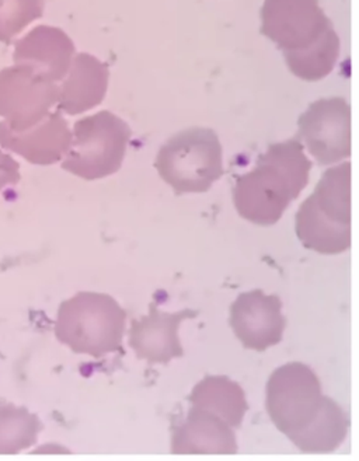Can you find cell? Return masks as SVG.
I'll use <instances>...</instances> for the list:
<instances>
[{
  "label": "cell",
  "mask_w": 359,
  "mask_h": 461,
  "mask_svg": "<svg viewBox=\"0 0 359 461\" xmlns=\"http://www.w3.org/2000/svg\"><path fill=\"white\" fill-rule=\"evenodd\" d=\"M221 140L209 128L194 127L177 132L161 146L156 170L177 195L201 194L224 176Z\"/></svg>",
  "instance_id": "277c9868"
},
{
  "label": "cell",
  "mask_w": 359,
  "mask_h": 461,
  "mask_svg": "<svg viewBox=\"0 0 359 461\" xmlns=\"http://www.w3.org/2000/svg\"><path fill=\"white\" fill-rule=\"evenodd\" d=\"M230 327L247 349L262 352L275 347L287 329L282 302L262 291L242 294L230 307Z\"/></svg>",
  "instance_id": "30bf717a"
},
{
  "label": "cell",
  "mask_w": 359,
  "mask_h": 461,
  "mask_svg": "<svg viewBox=\"0 0 359 461\" xmlns=\"http://www.w3.org/2000/svg\"><path fill=\"white\" fill-rule=\"evenodd\" d=\"M44 0H0V42L10 44L44 14Z\"/></svg>",
  "instance_id": "ffe728a7"
},
{
  "label": "cell",
  "mask_w": 359,
  "mask_h": 461,
  "mask_svg": "<svg viewBox=\"0 0 359 461\" xmlns=\"http://www.w3.org/2000/svg\"><path fill=\"white\" fill-rule=\"evenodd\" d=\"M75 55V44L67 32L58 27L37 26L14 44L13 60L42 79L60 83Z\"/></svg>",
  "instance_id": "7c38bea8"
},
{
  "label": "cell",
  "mask_w": 359,
  "mask_h": 461,
  "mask_svg": "<svg viewBox=\"0 0 359 461\" xmlns=\"http://www.w3.org/2000/svg\"><path fill=\"white\" fill-rule=\"evenodd\" d=\"M20 181V166L12 156L0 150V193Z\"/></svg>",
  "instance_id": "44dd1931"
},
{
  "label": "cell",
  "mask_w": 359,
  "mask_h": 461,
  "mask_svg": "<svg viewBox=\"0 0 359 461\" xmlns=\"http://www.w3.org/2000/svg\"><path fill=\"white\" fill-rule=\"evenodd\" d=\"M326 398L312 367L293 362L278 367L268 380L265 408L277 429L292 440L315 422Z\"/></svg>",
  "instance_id": "8992f818"
},
{
  "label": "cell",
  "mask_w": 359,
  "mask_h": 461,
  "mask_svg": "<svg viewBox=\"0 0 359 461\" xmlns=\"http://www.w3.org/2000/svg\"><path fill=\"white\" fill-rule=\"evenodd\" d=\"M42 422L27 408L0 405V455H17L37 442Z\"/></svg>",
  "instance_id": "d6986e66"
},
{
  "label": "cell",
  "mask_w": 359,
  "mask_h": 461,
  "mask_svg": "<svg viewBox=\"0 0 359 461\" xmlns=\"http://www.w3.org/2000/svg\"><path fill=\"white\" fill-rule=\"evenodd\" d=\"M108 79L110 70L105 62L86 52L75 55L60 86L58 111L78 115L97 107L105 100Z\"/></svg>",
  "instance_id": "9a60e30c"
},
{
  "label": "cell",
  "mask_w": 359,
  "mask_h": 461,
  "mask_svg": "<svg viewBox=\"0 0 359 461\" xmlns=\"http://www.w3.org/2000/svg\"><path fill=\"white\" fill-rule=\"evenodd\" d=\"M197 316V310L184 309L176 313H168L155 303H151L149 314L131 322L130 347L139 359L146 360L149 364H169L176 357H183L184 349L180 342L179 329L184 320Z\"/></svg>",
  "instance_id": "8fae6325"
},
{
  "label": "cell",
  "mask_w": 359,
  "mask_h": 461,
  "mask_svg": "<svg viewBox=\"0 0 359 461\" xmlns=\"http://www.w3.org/2000/svg\"><path fill=\"white\" fill-rule=\"evenodd\" d=\"M300 243L320 254H341L351 247V163L323 173L315 193L297 213Z\"/></svg>",
  "instance_id": "7a4b0ae2"
},
{
  "label": "cell",
  "mask_w": 359,
  "mask_h": 461,
  "mask_svg": "<svg viewBox=\"0 0 359 461\" xmlns=\"http://www.w3.org/2000/svg\"><path fill=\"white\" fill-rule=\"evenodd\" d=\"M60 86L14 65L0 70V117L10 131L20 132L44 120L57 105Z\"/></svg>",
  "instance_id": "9c48e42d"
},
{
  "label": "cell",
  "mask_w": 359,
  "mask_h": 461,
  "mask_svg": "<svg viewBox=\"0 0 359 461\" xmlns=\"http://www.w3.org/2000/svg\"><path fill=\"white\" fill-rule=\"evenodd\" d=\"M297 140L320 166L336 165L350 158V104L341 97L313 103L299 118Z\"/></svg>",
  "instance_id": "ba28073f"
},
{
  "label": "cell",
  "mask_w": 359,
  "mask_h": 461,
  "mask_svg": "<svg viewBox=\"0 0 359 461\" xmlns=\"http://www.w3.org/2000/svg\"><path fill=\"white\" fill-rule=\"evenodd\" d=\"M130 140L128 123L110 111L83 118L73 127L62 168L87 181L113 176L123 166Z\"/></svg>",
  "instance_id": "5b68a950"
},
{
  "label": "cell",
  "mask_w": 359,
  "mask_h": 461,
  "mask_svg": "<svg viewBox=\"0 0 359 461\" xmlns=\"http://www.w3.org/2000/svg\"><path fill=\"white\" fill-rule=\"evenodd\" d=\"M310 170L312 161L297 138L274 143L237 178L235 208L252 223L272 226L309 184Z\"/></svg>",
  "instance_id": "6da1fadb"
},
{
  "label": "cell",
  "mask_w": 359,
  "mask_h": 461,
  "mask_svg": "<svg viewBox=\"0 0 359 461\" xmlns=\"http://www.w3.org/2000/svg\"><path fill=\"white\" fill-rule=\"evenodd\" d=\"M125 310L107 294L79 292L58 310L55 335L76 354L103 357L121 351Z\"/></svg>",
  "instance_id": "3957f363"
},
{
  "label": "cell",
  "mask_w": 359,
  "mask_h": 461,
  "mask_svg": "<svg viewBox=\"0 0 359 461\" xmlns=\"http://www.w3.org/2000/svg\"><path fill=\"white\" fill-rule=\"evenodd\" d=\"M338 57L340 39L333 27L315 45L298 54L285 55V60L295 77L306 82H316L333 72Z\"/></svg>",
  "instance_id": "ac0fdd59"
},
{
  "label": "cell",
  "mask_w": 359,
  "mask_h": 461,
  "mask_svg": "<svg viewBox=\"0 0 359 461\" xmlns=\"http://www.w3.org/2000/svg\"><path fill=\"white\" fill-rule=\"evenodd\" d=\"M72 140V131L62 113H50L29 130L14 132L0 122V145L32 165L50 166L62 160Z\"/></svg>",
  "instance_id": "4fadbf2b"
},
{
  "label": "cell",
  "mask_w": 359,
  "mask_h": 461,
  "mask_svg": "<svg viewBox=\"0 0 359 461\" xmlns=\"http://www.w3.org/2000/svg\"><path fill=\"white\" fill-rule=\"evenodd\" d=\"M173 455H235V429L208 411L191 407L171 438Z\"/></svg>",
  "instance_id": "5bb4252c"
},
{
  "label": "cell",
  "mask_w": 359,
  "mask_h": 461,
  "mask_svg": "<svg viewBox=\"0 0 359 461\" xmlns=\"http://www.w3.org/2000/svg\"><path fill=\"white\" fill-rule=\"evenodd\" d=\"M262 22V34L284 57L305 51L333 29L318 0H265Z\"/></svg>",
  "instance_id": "52a82bcc"
},
{
  "label": "cell",
  "mask_w": 359,
  "mask_h": 461,
  "mask_svg": "<svg viewBox=\"0 0 359 461\" xmlns=\"http://www.w3.org/2000/svg\"><path fill=\"white\" fill-rule=\"evenodd\" d=\"M348 427L350 420L345 411L333 398L327 397L325 407L315 422L302 433L295 436L290 442L297 446L300 452L309 455L333 453L347 438Z\"/></svg>",
  "instance_id": "e0dca14e"
},
{
  "label": "cell",
  "mask_w": 359,
  "mask_h": 461,
  "mask_svg": "<svg viewBox=\"0 0 359 461\" xmlns=\"http://www.w3.org/2000/svg\"><path fill=\"white\" fill-rule=\"evenodd\" d=\"M189 402L221 418L234 429L242 427L249 408L244 390L226 376L205 377L192 390Z\"/></svg>",
  "instance_id": "2e32d148"
}]
</instances>
